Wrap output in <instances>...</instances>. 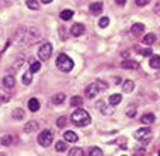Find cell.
Here are the masks:
<instances>
[{
	"label": "cell",
	"mask_w": 160,
	"mask_h": 156,
	"mask_svg": "<svg viewBox=\"0 0 160 156\" xmlns=\"http://www.w3.org/2000/svg\"><path fill=\"white\" fill-rule=\"evenodd\" d=\"M144 30H145V27H144V24H141V23H137V24H133V25H132V34L133 36H141L144 33Z\"/></svg>",
	"instance_id": "13"
},
{
	"label": "cell",
	"mask_w": 160,
	"mask_h": 156,
	"mask_svg": "<svg viewBox=\"0 0 160 156\" xmlns=\"http://www.w3.org/2000/svg\"><path fill=\"white\" fill-rule=\"evenodd\" d=\"M123 156H125V155H123Z\"/></svg>",
	"instance_id": "47"
},
{
	"label": "cell",
	"mask_w": 160,
	"mask_h": 156,
	"mask_svg": "<svg viewBox=\"0 0 160 156\" xmlns=\"http://www.w3.org/2000/svg\"><path fill=\"white\" fill-rule=\"evenodd\" d=\"M159 156H160V152H159Z\"/></svg>",
	"instance_id": "46"
},
{
	"label": "cell",
	"mask_w": 160,
	"mask_h": 156,
	"mask_svg": "<svg viewBox=\"0 0 160 156\" xmlns=\"http://www.w3.org/2000/svg\"><path fill=\"white\" fill-rule=\"evenodd\" d=\"M88 156H102V150H101L99 147H97V146H93V147H91V149H89Z\"/></svg>",
	"instance_id": "28"
},
{
	"label": "cell",
	"mask_w": 160,
	"mask_h": 156,
	"mask_svg": "<svg viewBox=\"0 0 160 156\" xmlns=\"http://www.w3.org/2000/svg\"><path fill=\"white\" fill-rule=\"evenodd\" d=\"M135 138L139 140V141H142L144 144H145V143L151 138V129H150V128H147V127L139 128L137 133H135Z\"/></svg>",
	"instance_id": "6"
},
{
	"label": "cell",
	"mask_w": 160,
	"mask_h": 156,
	"mask_svg": "<svg viewBox=\"0 0 160 156\" xmlns=\"http://www.w3.org/2000/svg\"><path fill=\"white\" fill-rule=\"evenodd\" d=\"M24 60H25V58H24V55H22V54H21V55H18V57L15 58V61H13V65H12V70H18V69H19V67H21V65H22V64H24Z\"/></svg>",
	"instance_id": "20"
},
{
	"label": "cell",
	"mask_w": 160,
	"mask_h": 156,
	"mask_svg": "<svg viewBox=\"0 0 160 156\" xmlns=\"http://www.w3.org/2000/svg\"><path fill=\"white\" fill-rule=\"evenodd\" d=\"M37 129H39V122H36V121L27 122V123H25V127H24V131H25L27 134L34 133V131H37Z\"/></svg>",
	"instance_id": "11"
},
{
	"label": "cell",
	"mask_w": 160,
	"mask_h": 156,
	"mask_svg": "<svg viewBox=\"0 0 160 156\" xmlns=\"http://www.w3.org/2000/svg\"><path fill=\"white\" fill-rule=\"evenodd\" d=\"M95 83L98 85V89H99V91H105V89L108 88V85H107V82L99 81V79H98V81H95Z\"/></svg>",
	"instance_id": "34"
},
{
	"label": "cell",
	"mask_w": 160,
	"mask_h": 156,
	"mask_svg": "<svg viewBox=\"0 0 160 156\" xmlns=\"http://www.w3.org/2000/svg\"><path fill=\"white\" fill-rule=\"evenodd\" d=\"M89 11H91V13H93V15L101 13V12H102V3H101V2H93V3H91Z\"/></svg>",
	"instance_id": "12"
},
{
	"label": "cell",
	"mask_w": 160,
	"mask_h": 156,
	"mask_svg": "<svg viewBox=\"0 0 160 156\" xmlns=\"http://www.w3.org/2000/svg\"><path fill=\"white\" fill-rule=\"evenodd\" d=\"M70 104H71L73 107H80V106L83 104V98L79 97V95H74V97H71V100H70Z\"/></svg>",
	"instance_id": "24"
},
{
	"label": "cell",
	"mask_w": 160,
	"mask_h": 156,
	"mask_svg": "<svg viewBox=\"0 0 160 156\" xmlns=\"http://www.w3.org/2000/svg\"><path fill=\"white\" fill-rule=\"evenodd\" d=\"M59 36H61V40H65L67 36H65V29L64 27H59Z\"/></svg>",
	"instance_id": "39"
},
{
	"label": "cell",
	"mask_w": 160,
	"mask_h": 156,
	"mask_svg": "<svg viewBox=\"0 0 160 156\" xmlns=\"http://www.w3.org/2000/svg\"><path fill=\"white\" fill-rule=\"evenodd\" d=\"M73 15H74V12L71 11V9H65V11H62L61 13H59L61 19H64V21H68V19H71V18H73Z\"/></svg>",
	"instance_id": "21"
},
{
	"label": "cell",
	"mask_w": 160,
	"mask_h": 156,
	"mask_svg": "<svg viewBox=\"0 0 160 156\" xmlns=\"http://www.w3.org/2000/svg\"><path fill=\"white\" fill-rule=\"evenodd\" d=\"M28 109L31 110V112H39L40 109V103L37 98H31L28 101Z\"/></svg>",
	"instance_id": "18"
},
{
	"label": "cell",
	"mask_w": 160,
	"mask_h": 156,
	"mask_svg": "<svg viewBox=\"0 0 160 156\" xmlns=\"http://www.w3.org/2000/svg\"><path fill=\"white\" fill-rule=\"evenodd\" d=\"M37 141H39V144L42 146V147H48V146H51L52 141H53V134H52L49 129H45L42 134H39Z\"/></svg>",
	"instance_id": "3"
},
{
	"label": "cell",
	"mask_w": 160,
	"mask_h": 156,
	"mask_svg": "<svg viewBox=\"0 0 160 156\" xmlns=\"http://www.w3.org/2000/svg\"><path fill=\"white\" fill-rule=\"evenodd\" d=\"M85 33V25L83 24H73V27H71V34L74 36V37H79Z\"/></svg>",
	"instance_id": "10"
},
{
	"label": "cell",
	"mask_w": 160,
	"mask_h": 156,
	"mask_svg": "<svg viewBox=\"0 0 160 156\" xmlns=\"http://www.w3.org/2000/svg\"><path fill=\"white\" fill-rule=\"evenodd\" d=\"M55 149H57V152H65L67 150V143L65 141H58L55 144Z\"/></svg>",
	"instance_id": "33"
},
{
	"label": "cell",
	"mask_w": 160,
	"mask_h": 156,
	"mask_svg": "<svg viewBox=\"0 0 160 156\" xmlns=\"http://www.w3.org/2000/svg\"><path fill=\"white\" fill-rule=\"evenodd\" d=\"M67 117L65 116H61V117H58V121H57V125H58V128H64L65 125H67Z\"/></svg>",
	"instance_id": "35"
},
{
	"label": "cell",
	"mask_w": 160,
	"mask_h": 156,
	"mask_svg": "<svg viewBox=\"0 0 160 156\" xmlns=\"http://www.w3.org/2000/svg\"><path fill=\"white\" fill-rule=\"evenodd\" d=\"M65 94H62V92H59V94H57V95H53L52 97V103L53 104H62L64 101H65Z\"/></svg>",
	"instance_id": "19"
},
{
	"label": "cell",
	"mask_w": 160,
	"mask_h": 156,
	"mask_svg": "<svg viewBox=\"0 0 160 156\" xmlns=\"http://www.w3.org/2000/svg\"><path fill=\"white\" fill-rule=\"evenodd\" d=\"M97 109L101 112V113H104V115H110V109L107 107V104L104 103V101H98L97 103Z\"/></svg>",
	"instance_id": "22"
},
{
	"label": "cell",
	"mask_w": 160,
	"mask_h": 156,
	"mask_svg": "<svg viewBox=\"0 0 160 156\" xmlns=\"http://www.w3.org/2000/svg\"><path fill=\"white\" fill-rule=\"evenodd\" d=\"M126 115L129 116V117H133V116L137 115V110H135V107H131V109L128 110V113H126Z\"/></svg>",
	"instance_id": "38"
},
{
	"label": "cell",
	"mask_w": 160,
	"mask_h": 156,
	"mask_svg": "<svg viewBox=\"0 0 160 156\" xmlns=\"http://www.w3.org/2000/svg\"><path fill=\"white\" fill-rule=\"evenodd\" d=\"M40 67H42V64L37 63V61H33V63L30 64V73L33 75V73H36V71H39Z\"/></svg>",
	"instance_id": "32"
},
{
	"label": "cell",
	"mask_w": 160,
	"mask_h": 156,
	"mask_svg": "<svg viewBox=\"0 0 160 156\" xmlns=\"http://www.w3.org/2000/svg\"><path fill=\"white\" fill-rule=\"evenodd\" d=\"M150 67H151V69H160V57L159 55H151V57H150Z\"/></svg>",
	"instance_id": "16"
},
{
	"label": "cell",
	"mask_w": 160,
	"mask_h": 156,
	"mask_svg": "<svg viewBox=\"0 0 160 156\" xmlns=\"http://www.w3.org/2000/svg\"><path fill=\"white\" fill-rule=\"evenodd\" d=\"M135 3H137L138 6H145L150 3V0H135Z\"/></svg>",
	"instance_id": "40"
},
{
	"label": "cell",
	"mask_w": 160,
	"mask_h": 156,
	"mask_svg": "<svg viewBox=\"0 0 160 156\" xmlns=\"http://www.w3.org/2000/svg\"><path fill=\"white\" fill-rule=\"evenodd\" d=\"M138 52H139V54H142L144 57H151V54H153L151 49H138Z\"/></svg>",
	"instance_id": "37"
},
{
	"label": "cell",
	"mask_w": 160,
	"mask_h": 156,
	"mask_svg": "<svg viewBox=\"0 0 160 156\" xmlns=\"http://www.w3.org/2000/svg\"><path fill=\"white\" fill-rule=\"evenodd\" d=\"M68 156H83V149H80V147H73V149H70Z\"/></svg>",
	"instance_id": "29"
},
{
	"label": "cell",
	"mask_w": 160,
	"mask_h": 156,
	"mask_svg": "<svg viewBox=\"0 0 160 156\" xmlns=\"http://www.w3.org/2000/svg\"><path fill=\"white\" fill-rule=\"evenodd\" d=\"M24 116H25V113H24L22 109H13L12 110V117H13V119H24Z\"/></svg>",
	"instance_id": "25"
},
{
	"label": "cell",
	"mask_w": 160,
	"mask_h": 156,
	"mask_svg": "<svg viewBox=\"0 0 160 156\" xmlns=\"http://www.w3.org/2000/svg\"><path fill=\"white\" fill-rule=\"evenodd\" d=\"M71 121H73V123H74L76 127H86V125L91 123V116H89V113L86 110L77 109L71 115Z\"/></svg>",
	"instance_id": "1"
},
{
	"label": "cell",
	"mask_w": 160,
	"mask_h": 156,
	"mask_svg": "<svg viewBox=\"0 0 160 156\" xmlns=\"http://www.w3.org/2000/svg\"><path fill=\"white\" fill-rule=\"evenodd\" d=\"M52 55V45L49 42H45V43H42V46L39 49V58L42 61H48Z\"/></svg>",
	"instance_id": "5"
},
{
	"label": "cell",
	"mask_w": 160,
	"mask_h": 156,
	"mask_svg": "<svg viewBox=\"0 0 160 156\" xmlns=\"http://www.w3.org/2000/svg\"><path fill=\"white\" fill-rule=\"evenodd\" d=\"M156 42V34H153V33H150V34H145L142 39V43L144 45H153Z\"/></svg>",
	"instance_id": "23"
},
{
	"label": "cell",
	"mask_w": 160,
	"mask_h": 156,
	"mask_svg": "<svg viewBox=\"0 0 160 156\" xmlns=\"http://www.w3.org/2000/svg\"><path fill=\"white\" fill-rule=\"evenodd\" d=\"M57 65H58V69L62 70V71H71L73 67H74V63H73V60L68 55L59 54L57 58Z\"/></svg>",
	"instance_id": "2"
},
{
	"label": "cell",
	"mask_w": 160,
	"mask_h": 156,
	"mask_svg": "<svg viewBox=\"0 0 160 156\" xmlns=\"http://www.w3.org/2000/svg\"><path fill=\"white\" fill-rule=\"evenodd\" d=\"M120 101H122V95H120V94L110 95V104H111V106H117V104H120Z\"/></svg>",
	"instance_id": "26"
},
{
	"label": "cell",
	"mask_w": 160,
	"mask_h": 156,
	"mask_svg": "<svg viewBox=\"0 0 160 156\" xmlns=\"http://www.w3.org/2000/svg\"><path fill=\"white\" fill-rule=\"evenodd\" d=\"M120 65H122V69H126V70H138L139 69V63L133 61V60H123Z\"/></svg>",
	"instance_id": "8"
},
{
	"label": "cell",
	"mask_w": 160,
	"mask_h": 156,
	"mask_svg": "<svg viewBox=\"0 0 160 156\" xmlns=\"http://www.w3.org/2000/svg\"><path fill=\"white\" fill-rule=\"evenodd\" d=\"M116 2H117L119 5H125V3H126V0H116Z\"/></svg>",
	"instance_id": "41"
},
{
	"label": "cell",
	"mask_w": 160,
	"mask_h": 156,
	"mask_svg": "<svg viewBox=\"0 0 160 156\" xmlns=\"http://www.w3.org/2000/svg\"><path fill=\"white\" fill-rule=\"evenodd\" d=\"M122 88H123V92L129 94L133 91V88H135V83H133V81H125L123 82V85H122Z\"/></svg>",
	"instance_id": "15"
},
{
	"label": "cell",
	"mask_w": 160,
	"mask_h": 156,
	"mask_svg": "<svg viewBox=\"0 0 160 156\" xmlns=\"http://www.w3.org/2000/svg\"><path fill=\"white\" fill-rule=\"evenodd\" d=\"M154 121H156V116L153 115V113H145V115L141 117V122L145 123V125H150V123H153Z\"/></svg>",
	"instance_id": "17"
},
{
	"label": "cell",
	"mask_w": 160,
	"mask_h": 156,
	"mask_svg": "<svg viewBox=\"0 0 160 156\" xmlns=\"http://www.w3.org/2000/svg\"><path fill=\"white\" fill-rule=\"evenodd\" d=\"M31 82H33V75H31L30 71L24 73V75H22V83H24V85H30Z\"/></svg>",
	"instance_id": "30"
},
{
	"label": "cell",
	"mask_w": 160,
	"mask_h": 156,
	"mask_svg": "<svg viewBox=\"0 0 160 156\" xmlns=\"http://www.w3.org/2000/svg\"><path fill=\"white\" fill-rule=\"evenodd\" d=\"M0 156H5V153H0Z\"/></svg>",
	"instance_id": "45"
},
{
	"label": "cell",
	"mask_w": 160,
	"mask_h": 156,
	"mask_svg": "<svg viewBox=\"0 0 160 156\" xmlns=\"http://www.w3.org/2000/svg\"><path fill=\"white\" fill-rule=\"evenodd\" d=\"M3 103V97H0V104Z\"/></svg>",
	"instance_id": "44"
},
{
	"label": "cell",
	"mask_w": 160,
	"mask_h": 156,
	"mask_svg": "<svg viewBox=\"0 0 160 156\" xmlns=\"http://www.w3.org/2000/svg\"><path fill=\"white\" fill-rule=\"evenodd\" d=\"M0 143H2V146H11L12 144V137L9 135V134H6V135H3L2 137V140H0Z\"/></svg>",
	"instance_id": "31"
},
{
	"label": "cell",
	"mask_w": 160,
	"mask_h": 156,
	"mask_svg": "<svg viewBox=\"0 0 160 156\" xmlns=\"http://www.w3.org/2000/svg\"><path fill=\"white\" fill-rule=\"evenodd\" d=\"M25 3H27V6H28V9H33V11L40 9V5H39L37 0H25Z\"/></svg>",
	"instance_id": "27"
},
{
	"label": "cell",
	"mask_w": 160,
	"mask_h": 156,
	"mask_svg": "<svg viewBox=\"0 0 160 156\" xmlns=\"http://www.w3.org/2000/svg\"><path fill=\"white\" fill-rule=\"evenodd\" d=\"M52 0H42V3H45V5H48V3H51Z\"/></svg>",
	"instance_id": "42"
},
{
	"label": "cell",
	"mask_w": 160,
	"mask_h": 156,
	"mask_svg": "<svg viewBox=\"0 0 160 156\" xmlns=\"http://www.w3.org/2000/svg\"><path fill=\"white\" fill-rule=\"evenodd\" d=\"M62 135H64V141H65V143H76V141L79 140V135H77L74 131H65Z\"/></svg>",
	"instance_id": "9"
},
{
	"label": "cell",
	"mask_w": 160,
	"mask_h": 156,
	"mask_svg": "<svg viewBox=\"0 0 160 156\" xmlns=\"http://www.w3.org/2000/svg\"><path fill=\"white\" fill-rule=\"evenodd\" d=\"M40 39V31L36 27H31V29L28 30V33L25 31V36H24V42L22 43H36V42Z\"/></svg>",
	"instance_id": "4"
},
{
	"label": "cell",
	"mask_w": 160,
	"mask_h": 156,
	"mask_svg": "<svg viewBox=\"0 0 160 156\" xmlns=\"http://www.w3.org/2000/svg\"><path fill=\"white\" fill-rule=\"evenodd\" d=\"M108 24H110V19H108V18H107V17H102L101 19H99V23H98V25H99L101 29H105V27H107Z\"/></svg>",
	"instance_id": "36"
},
{
	"label": "cell",
	"mask_w": 160,
	"mask_h": 156,
	"mask_svg": "<svg viewBox=\"0 0 160 156\" xmlns=\"http://www.w3.org/2000/svg\"><path fill=\"white\" fill-rule=\"evenodd\" d=\"M3 86L9 88V89H11V88H13V86H15V77H13L12 75L5 76V77H3Z\"/></svg>",
	"instance_id": "14"
},
{
	"label": "cell",
	"mask_w": 160,
	"mask_h": 156,
	"mask_svg": "<svg viewBox=\"0 0 160 156\" xmlns=\"http://www.w3.org/2000/svg\"><path fill=\"white\" fill-rule=\"evenodd\" d=\"M98 92H99V89H98V85L95 83V82L91 83V85H88L86 89H85V95L88 97V98H95Z\"/></svg>",
	"instance_id": "7"
},
{
	"label": "cell",
	"mask_w": 160,
	"mask_h": 156,
	"mask_svg": "<svg viewBox=\"0 0 160 156\" xmlns=\"http://www.w3.org/2000/svg\"><path fill=\"white\" fill-rule=\"evenodd\" d=\"M122 55H123V57H126V58H128V57H129V52L126 51V52H123V54H122Z\"/></svg>",
	"instance_id": "43"
}]
</instances>
